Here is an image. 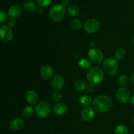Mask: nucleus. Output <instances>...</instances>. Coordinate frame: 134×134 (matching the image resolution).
Instances as JSON below:
<instances>
[{"label":"nucleus","mask_w":134,"mask_h":134,"mask_svg":"<svg viewBox=\"0 0 134 134\" xmlns=\"http://www.w3.org/2000/svg\"><path fill=\"white\" fill-rule=\"evenodd\" d=\"M92 106L96 111L107 113L111 111L113 107V102L110 97L105 95H100L93 99Z\"/></svg>","instance_id":"f257e3e1"},{"label":"nucleus","mask_w":134,"mask_h":134,"mask_svg":"<svg viewBox=\"0 0 134 134\" xmlns=\"http://www.w3.org/2000/svg\"><path fill=\"white\" fill-rule=\"evenodd\" d=\"M86 76L89 83L94 85L102 83L105 78L104 71L98 66L90 68L88 70Z\"/></svg>","instance_id":"f03ea898"},{"label":"nucleus","mask_w":134,"mask_h":134,"mask_svg":"<svg viewBox=\"0 0 134 134\" xmlns=\"http://www.w3.org/2000/svg\"><path fill=\"white\" fill-rule=\"evenodd\" d=\"M103 70L110 76L116 75L119 71V65L117 60L115 58L108 57L103 61Z\"/></svg>","instance_id":"7ed1b4c3"},{"label":"nucleus","mask_w":134,"mask_h":134,"mask_svg":"<svg viewBox=\"0 0 134 134\" xmlns=\"http://www.w3.org/2000/svg\"><path fill=\"white\" fill-rule=\"evenodd\" d=\"M66 9L62 5H55L51 9L49 12L50 18L53 22H60L64 18Z\"/></svg>","instance_id":"20e7f679"},{"label":"nucleus","mask_w":134,"mask_h":134,"mask_svg":"<svg viewBox=\"0 0 134 134\" xmlns=\"http://www.w3.org/2000/svg\"><path fill=\"white\" fill-rule=\"evenodd\" d=\"M35 111L37 116L39 118H47L51 115V106L48 102H41L35 106Z\"/></svg>","instance_id":"39448f33"},{"label":"nucleus","mask_w":134,"mask_h":134,"mask_svg":"<svg viewBox=\"0 0 134 134\" xmlns=\"http://www.w3.org/2000/svg\"><path fill=\"white\" fill-rule=\"evenodd\" d=\"M88 56L89 60L94 64H99L103 61V54L99 48H90L88 52Z\"/></svg>","instance_id":"423d86ee"},{"label":"nucleus","mask_w":134,"mask_h":134,"mask_svg":"<svg viewBox=\"0 0 134 134\" xmlns=\"http://www.w3.org/2000/svg\"><path fill=\"white\" fill-rule=\"evenodd\" d=\"M100 28V22L96 18H90L85 22L84 29L88 34H93L98 32Z\"/></svg>","instance_id":"0eeeda50"},{"label":"nucleus","mask_w":134,"mask_h":134,"mask_svg":"<svg viewBox=\"0 0 134 134\" xmlns=\"http://www.w3.org/2000/svg\"><path fill=\"white\" fill-rule=\"evenodd\" d=\"M116 101L121 104L126 103L130 99V93L126 88L120 87L116 90L115 93Z\"/></svg>","instance_id":"6e6552de"},{"label":"nucleus","mask_w":134,"mask_h":134,"mask_svg":"<svg viewBox=\"0 0 134 134\" xmlns=\"http://www.w3.org/2000/svg\"><path fill=\"white\" fill-rule=\"evenodd\" d=\"M13 38V32L11 27L7 25L0 26V40L3 42H10Z\"/></svg>","instance_id":"1a4fd4ad"},{"label":"nucleus","mask_w":134,"mask_h":134,"mask_svg":"<svg viewBox=\"0 0 134 134\" xmlns=\"http://www.w3.org/2000/svg\"><path fill=\"white\" fill-rule=\"evenodd\" d=\"M81 119L85 122H90L95 116V110L92 107H84L81 112Z\"/></svg>","instance_id":"9d476101"},{"label":"nucleus","mask_w":134,"mask_h":134,"mask_svg":"<svg viewBox=\"0 0 134 134\" xmlns=\"http://www.w3.org/2000/svg\"><path fill=\"white\" fill-rule=\"evenodd\" d=\"M51 86L56 91L61 90L64 86V78L60 75H56L51 80Z\"/></svg>","instance_id":"9b49d317"},{"label":"nucleus","mask_w":134,"mask_h":134,"mask_svg":"<svg viewBox=\"0 0 134 134\" xmlns=\"http://www.w3.org/2000/svg\"><path fill=\"white\" fill-rule=\"evenodd\" d=\"M54 69L52 66L49 65H44L40 70V75L43 79L49 80L53 77Z\"/></svg>","instance_id":"f8f14e48"},{"label":"nucleus","mask_w":134,"mask_h":134,"mask_svg":"<svg viewBox=\"0 0 134 134\" xmlns=\"http://www.w3.org/2000/svg\"><path fill=\"white\" fill-rule=\"evenodd\" d=\"M68 111V106L64 102L57 103L53 107V113L56 116H62Z\"/></svg>","instance_id":"ddd939ff"},{"label":"nucleus","mask_w":134,"mask_h":134,"mask_svg":"<svg viewBox=\"0 0 134 134\" xmlns=\"http://www.w3.org/2000/svg\"><path fill=\"white\" fill-rule=\"evenodd\" d=\"M24 126V121L20 118H15L10 122V129L14 131H19Z\"/></svg>","instance_id":"4468645a"},{"label":"nucleus","mask_w":134,"mask_h":134,"mask_svg":"<svg viewBox=\"0 0 134 134\" xmlns=\"http://www.w3.org/2000/svg\"><path fill=\"white\" fill-rule=\"evenodd\" d=\"M22 13V8L19 5H13L8 10V15L11 18L19 17Z\"/></svg>","instance_id":"2eb2a0df"},{"label":"nucleus","mask_w":134,"mask_h":134,"mask_svg":"<svg viewBox=\"0 0 134 134\" xmlns=\"http://www.w3.org/2000/svg\"><path fill=\"white\" fill-rule=\"evenodd\" d=\"M26 99L29 104H35L38 100L37 93L35 90H28L26 94Z\"/></svg>","instance_id":"dca6fc26"},{"label":"nucleus","mask_w":134,"mask_h":134,"mask_svg":"<svg viewBox=\"0 0 134 134\" xmlns=\"http://www.w3.org/2000/svg\"><path fill=\"white\" fill-rule=\"evenodd\" d=\"M88 82L85 80H78L74 83V89L77 92H82L86 90Z\"/></svg>","instance_id":"f3484780"},{"label":"nucleus","mask_w":134,"mask_h":134,"mask_svg":"<svg viewBox=\"0 0 134 134\" xmlns=\"http://www.w3.org/2000/svg\"><path fill=\"white\" fill-rule=\"evenodd\" d=\"M93 99L90 96L85 94V95L81 96L79 99V103L83 107H87L90 106L91 103H92Z\"/></svg>","instance_id":"a211bd4d"},{"label":"nucleus","mask_w":134,"mask_h":134,"mask_svg":"<svg viewBox=\"0 0 134 134\" xmlns=\"http://www.w3.org/2000/svg\"><path fill=\"white\" fill-rule=\"evenodd\" d=\"M69 24H70L71 27L73 30H77V31L81 30L82 27V22H81V20L77 18H73L72 20H71Z\"/></svg>","instance_id":"6ab92c4d"},{"label":"nucleus","mask_w":134,"mask_h":134,"mask_svg":"<svg viewBox=\"0 0 134 134\" xmlns=\"http://www.w3.org/2000/svg\"><path fill=\"white\" fill-rule=\"evenodd\" d=\"M23 8L28 13H32L36 9V5L32 1H26L24 3Z\"/></svg>","instance_id":"aec40b11"},{"label":"nucleus","mask_w":134,"mask_h":134,"mask_svg":"<svg viewBox=\"0 0 134 134\" xmlns=\"http://www.w3.org/2000/svg\"><path fill=\"white\" fill-rule=\"evenodd\" d=\"M68 13L71 16H76L79 14L80 9L78 6L75 5H71L68 7L67 9Z\"/></svg>","instance_id":"412c9836"},{"label":"nucleus","mask_w":134,"mask_h":134,"mask_svg":"<svg viewBox=\"0 0 134 134\" xmlns=\"http://www.w3.org/2000/svg\"><path fill=\"white\" fill-rule=\"evenodd\" d=\"M126 56V50L124 48H119L115 51V58L116 60H122Z\"/></svg>","instance_id":"4be33fe9"},{"label":"nucleus","mask_w":134,"mask_h":134,"mask_svg":"<svg viewBox=\"0 0 134 134\" xmlns=\"http://www.w3.org/2000/svg\"><path fill=\"white\" fill-rule=\"evenodd\" d=\"M34 113V109L31 106H26L22 110V116L25 119H30Z\"/></svg>","instance_id":"5701e85b"},{"label":"nucleus","mask_w":134,"mask_h":134,"mask_svg":"<svg viewBox=\"0 0 134 134\" xmlns=\"http://www.w3.org/2000/svg\"><path fill=\"white\" fill-rule=\"evenodd\" d=\"M115 134H129V130L128 127L123 124L118 125L114 130Z\"/></svg>","instance_id":"b1692460"},{"label":"nucleus","mask_w":134,"mask_h":134,"mask_svg":"<svg viewBox=\"0 0 134 134\" xmlns=\"http://www.w3.org/2000/svg\"><path fill=\"white\" fill-rule=\"evenodd\" d=\"M78 64L81 68L83 69H90L92 66L91 62L86 58H81L78 62Z\"/></svg>","instance_id":"393cba45"},{"label":"nucleus","mask_w":134,"mask_h":134,"mask_svg":"<svg viewBox=\"0 0 134 134\" xmlns=\"http://www.w3.org/2000/svg\"><path fill=\"white\" fill-rule=\"evenodd\" d=\"M118 82H119L120 87L126 88V86L128 85V82H129V79H128V77L125 74L121 75L119 77Z\"/></svg>","instance_id":"a878e982"},{"label":"nucleus","mask_w":134,"mask_h":134,"mask_svg":"<svg viewBox=\"0 0 134 134\" xmlns=\"http://www.w3.org/2000/svg\"><path fill=\"white\" fill-rule=\"evenodd\" d=\"M62 97V95L60 92L55 91L54 92H53L52 94L51 98L52 102H55V103H58V102L61 100Z\"/></svg>","instance_id":"bb28decb"},{"label":"nucleus","mask_w":134,"mask_h":134,"mask_svg":"<svg viewBox=\"0 0 134 134\" xmlns=\"http://www.w3.org/2000/svg\"><path fill=\"white\" fill-rule=\"evenodd\" d=\"M36 4L39 7H45L48 6L52 2V0H35Z\"/></svg>","instance_id":"cd10ccee"},{"label":"nucleus","mask_w":134,"mask_h":134,"mask_svg":"<svg viewBox=\"0 0 134 134\" xmlns=\"http://www.w3.org/2000/svg\"><path fill=\"white\" fill-rule=\"evenodd\" d=\"M7 13L3 10H0V26L7 20Z\"/></svg>","instance_id":"c85d7f7f"},{"label":"nucleus","mask_w":134,"mask_h":134,"mask_svg":"<svg viewBox=\"0 0 134 134\" xmlns=\"http://www.w3.org/2000/svg\"><path fill=\"white\" fill-rule=\"evenodd\" d=\"M16 22L14 20V18H11L7 20V26H9L10 27H14L16 26Z\"/></svg>","instance_id":"c756f323"},{"label":"nucleus","mask_w":134,"mask_h":134,"mask_svg":"<svg viewBox=\"0 0 134 134\" xmlns=\"http://www.w3.org/2000/svg\"><path fill=\"white\" fill-rule=\"evenodd\" d=\"M86 90H87L88 92L92 93L95 90V85H93V84H89L88 85L87 88H86Z\"/></svg>","instance_id":"7c9ffc66"},{"label":"nucleus","mask_w":134,"mask_h":134,"mask_svg":"<svg viewBox=\"0 0 134 134\" xmlns=\"http://www.w3.org/2000/svg\"><path fill=\"white\" fill-rule=\"evenodd\" d=\"M69 3H70V0H61V5L64 7L69 5Z\"/></svg>","instance_id":"2f4dec72"},{"label":"nucleus","mask_w":134,"mask_h":134,"mask_svg":"<svg viewBox=\"0 0 134 134\" xmlns=\"http://www.w3.org/2000/svg\"><path fill=\"white\" fill-rule=\"evenodd\" d=\"M96 44L97 43L95 41H91L90 42V46L92 47V48H96Z\"/></svg>","instance_id":"473e14b6"},{"label":"nucleus","mask_w":134,"mask_h":134,"mask_svg":"<svg viewBox=\"0 0 134 134\" xmlns=\"http://www.w3.org/2000/svg\"><path fill=\"white\" fill-rule=\"evenodd\" d=\"M130 81H131V82H132V85H134V73H132V75H131Z\"/></svg>","instance_id":"72a5a7b5"},{"label":"nucleus","mask_w":134,"mask_h":134,"mask_svg":"<svg viewBox=\"0 0 134 134\" xmlns=\"http://www.w3.org/2000/svg\"><path fill=\"white\" fill-rule=\"evenodd\" d=\"M43 12H44V10H43V8H41V7H39V9L37 10V13H39V14H43Z\"/></svg>","instance_id":"f704fd0d"},{"label":"nucleus","mask_w":134,"mask_h":134,"mask_svg":"<svg viewBox=\"0 0 134 134\" xmlns=\"http://www.w3.org/2000/svg\"><path fill=\"white\" fill-rule=\"evenodd\" d=\"M130 103L132 105L134 106V94L130 98Z\"/></svg>","instance_id":"c9c22d12"},{"label":"nucleus","mask_w":134,"mask_h":134,"mask_svg":"<svg viewBox=\"0 0 134 134\" xmlns=\"http://www.w3.org/2000/svg\"><path fill=\"white\" fill-rule=\"evenodd\" d=\"M132 43H133V44L134 46V35L133 36V38H132Z\"/></svg>","instance_id":"e433bc0d"},{"label":"nucleus","mask_w":134,"mask_h":134,"mask_svg":"<svg viewBox=\"0 0 134 134\" xmlns=\"http://www.w3.org/2000/svg\"><path fill=\"white\" fill-rule=\"evenodd\" d=\"M132 120H133V122L134 123V115H133V118H132Z\"/></svg>","instance_id":"4c0bfd02"}]
</instances>
